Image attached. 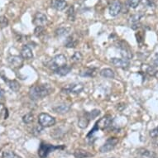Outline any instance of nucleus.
Segmentation results:
<instances>
[{
  "mask_svg": "<svg viewBox=\"0 0 158 158\" xmlns=\"http://www.w3.org/2000/svg\"><path fill=\"white\" fill-rule=\"evenodd\" d=\"M99 75H101L102 77L106 78V79H114L115 77L114 71L110 68H104L101 70L99 72Z\"/></svg>",
  "mask_w": 158,
  "mask_h": 158,
  "instance_id": "24",
  "label": "nucleus"
},
{
  "mask_svg": "<svg viewBox=\"0 0 158 158\" xmlns=\"http://www.w3.org/2000/svg\"><path fill=\"white\" fill-rule=\"evenodd\" d=\"M66 63H67V59L65 55L58 54L52 58V60L47 64V66L55 72L58 68L66 65Z\"/></svg>",
  "mask_w": 158,
  "mask_h": 158,
  "instance_id": "3",
  "label": "nucleus"
},
{
  "mask_svg": "<svg viewBox=\"0 0 158 158\" xmlns=\"http://www.w3.org/2000/svg\"><path fill=\"white\" fill-rule=\"evenodd\" d=\"M38 123L44 128L52 127L56 124V118L50 114L42 113L38 116Z\"/></svg>",
  "mask_w": 158,
  "mask_h": 158,
  "instance_id": "4",
  "label": "nucleus"
},
{
  "mask_svg": "<svg viewBox=\"0 0 158 158\" xmlns=\"http://www.w3.org/2000/svg\"><path fill=\"white\" fill-rule=\"evenodd\" d=\"M34 121V116L31 113H28V114H25L23 117V122L26 124H31V123H33Z\"/></svg>",
  "mask_w": 158,
  "mask_h": 158,
  "instance_id": "28",
  "label": "nucleus"
},
{
  "mask_svg": "<svg viewBox=\"0 0 158 158\" xmlns=\"http://www.w3.org/2000/svg\"><path fill=\"white\" fill-rule=\"evenodd\" d=\"M74 156L75 158H88L93 156V155L90 152H89L88 151L79 148L74 152Z\"/></svg>",
  "mask_w": 158,
  "mask_h": 158,
  "instance_id": "21",
  "label": "nucleus"
},
{
  "mask_svg": "<svg viewBox=\"0 0 158 158\" xmlns=\"http://www.w3.org/2000/svg\"><path fill=\"white\" fill-rule=\"evenodd\" d=\"M69 32H70V28H67V27H60L56 30V35L57 36H65Z\"/></svg>",
  "mask_w": 158,
  "mask_h": 158,
  "instance_id": "29",
  "label": "nucleus"
},
{
  "mask_svg": "<svg viewBox=\"0 0 158 158\" xmlns=\"http://www.w3.org/2000/svg\"><path fill=\"white\" fill-rule=\"evenodd\" d=\"M2 158H22L13 151H4L2 153Z\"/></svg>",
  "mask_w": 158,
  "mask_h": 158,
  "instance_id": "26",
  "label": "nucleus"
},
{
  "mask_svg": "<svg viewBox=\"0 0 158 158\" xmlns=\"http://www.w3.org/2000/svg\"><path fill=\"white\" fill-rule=\"evenodd\" d=\"M137 153L139 155L143 156H145V157L156 158V155L155 152H153L148 150V149H146V148H139V149H137Z\"/></svg>",
  "mask_w": 158,
  "mask_h": 158,
  "instance_id": "23",
  "label": "nucleus"
},
{
  "mask_svg": "<svg viewBox=\"0 0 158 158\" xmlns=\"http://www.w3.org/2000/svg\"><path fill=\"white\" fill-rule=\"evenodd\" d=\"M118 47L120 50V54L123 56V58L129 60L132 58V52L130 49L129 46L125 42H119L118 43Z\"/></svg>",
  "mask_w": 158,
  "mask_h": 158,
  "instance_id": "6",
  "label": "nucleus"
},
{
  "mask_svg": "<svg viewBox=\"0 0 158 158\" xmlns=\"http://www.w3.org/2000/svg\"><path fill=\"white\" fill-rule=\"evenodd\" d=\"M112 122H113V118H112L111 115L108 114V115H105L103 118H101L100 119H98L95 124L97 125L98 129L105 130L108 129L111 126Z\"/></svg>",
  "mask_w": 158,
  "mask_h": 158,
  "instance_id": "8",
  "label": "nucleus"
},
{
  "mask_svg": "<svg viewBox=\"0 0 158 158\" xmlns=\"http://www.w3.org/2000/svg\"><path fill=\"white\" fill-rule=\"evenodd\" d=\"M99 114H100V110H98V109H94L91 112H89V115L90 119L95 118L96 117H98Z\"/></svg>",
  "mask_w": 158,
  "mask_h": 158,
  "instance_id": "36",
  "label": "nucleus"
},
{
  "mask_svg": "<svg viewBox=\"0 0 158 158\" xmlns=\"http://www.w3.org/2000/svg\"><path fill=\"white\" fill-rule=\"evenodd\" d=\"M142 14L138 13V14H135L130 17L129 18V23L131 26V28L133 30H136L139 27H140V19L142 18Z\"/></svg>",
  "mask_w": 158,
  "mask_h": 158,
  "instance_id": "16",
  "label": "nucleus"
},
{
  "mask_svg": "<svg viewBox=\"0 0 158 158\" xmlns=\"http://www.w3.org/2000/svg\"><path fill=\"white\" fill-rule=\"evenodd\" d=\"M111 63L114 66L122 69H127L130 66V60L124 58H117L114 57L111 59Z\"/></svg>",
  "mask_w": 158,
  "mask_h": 158,
  "instance_id": "13",
  "label": "nucleus"
},
{
  "mask_svg": "<svg viewBox=\"0 0 158 158\" xmlns=\"http://www.w3.org/2000/svg\"><path fill=\"white\" fill-rule=\"evenodd\" d=\"M43 128L44 127H42L41 125H38V126H36V127H33V129L31 130V133L35 136H38L42 133V132L43 131Z\"/></svg>",
  "mask_w": 158,
  "mask_h": 158,
  "instance_id": "33",
  "label": "nucleus"
},
{
  "mask_svg": "<svg viewBox=\"0 0 158 158\" xmlns=\"http://www.w3.org/2000/svg\"><path fill=\"white\" fill-rule=\"evenodd\" d=\"M8 62L12 68L14 69H20L23 67L24 59L21 56H10L8 57Z\"/></svg>",
  "mask_w": 158,
  "mask_h": 158,
  "instance_id": "7",
  "label": "nucleus"
},
{
  "mask_svg": "<svg viewBox=\"0 0 158 158\" xmlns=\"http://www.w3.org/2000/svg\"><path fill=\"white\" fill-rule=\"evenodd\" d=\"M8 116V109H6V107L4 106L3 104H0V118L3 117L4 119H7V118Z\"/></svg>",
  "mask_w": 158,
  "mask_h": 158,
  "instance_id": "31",
  "label": "nucleus"
},
{
  "mask_svg": "<svg viewBox=\"0 0 158 158\" xmlns=\"http://www.w3.org/2000/svg\"><path fill=\"white\" fill-rule=\"evenodd\" d=\"M56 113L59 114H65L70 110V105L67 104H61L60 105H57V106L53 108Z\"/></svg>",
  "mask_w": 158,
  "mask_h": 158,
  "instance_id": "19",
  "label": "nucleus"
},
{
  "mask_svg": "<svg viewBox=\"0 0 158 158\" xmlns=\"http://www.w3.org/2000/svg\"><path fill=\"white\" fill-rule=\"evenodd\" d=\"M110 158H114V157H110Z\"/></svg>",
  "mask_w": 158,
  "mask_h": 158,
  "instance_id": "41",
  "label": "nucleus"
},
{
  "mask_svg": "<svg viewBox=\"0 0 158 158\" xmlns=\"http://www.w3.org/2000/svg\"><path fill=\"white\" fill-rule=\"evenodd\" d=\"M21 56L23 58L24 60H31L33 58V53L32 51L27 45L23 46L21 49Z\"/></svg>",
  "mask_w": 158,
  "mask_h": 158,
  "instance_id": "17",
  "label": "nucleus"
},
{
  "mask_svg": "<svg viewBox=\"0 0 158 158\" xmlns=\"http://www.w3.org/2000/svg\"><path fill=\"white\" fill-rule=\"evenodd\" d=\"M122 3H120V1L118 0H114L110 5H109V15L112 16V17H116L121 13V10H122Z\"/></svg>",
  "mask_w": 158,
  "mask_h": 158,
  "instance_id": "9",
  "label": "nucleus"
},
{
  "mask_svg": "<svg viewBox=\"0 0 158 158\" xmlns=\"http://www.w3.org/2000/svg\"><path fill=\"white\" fill-rule=\"evenodd\" d=\"M44 27H36V29L34 31V34H35V36L39 37V36H41L44 34Z\"/></svg>",
  "mask_w": 158,
  "mask_h": 158,
  "instance_id": "34",
  "label": "nucleus"
},
{
  "mask_svg": "<svg viewBox=\"0 0 158 158\" xmlns=\"http://www.w3.org/2000/svg\"><path fill=\"white\" fill-rule=\"evenodd\" d=\"M77 44L78 41L76 39L74 38V36H68L65 42V47H68V48H74V47L77 46Z\"/></svg>",
  "mask_w": 158,
  "mask_h": 158,
  "instance_id": "25",
  "label": "nucleus"
},
{
  "mask_svg": "<svg viewBox=\"0 0 158 158\" xmlns=\"http://www.w3.org/2000/svg\"><path fill=\"white\" fill-rule=\"evenodd\" d=\"M90 118L89 115V113H85L78 120V127L82 129H85L88 127L89 123L90 122Z\"/></svg>",
  "mask_w": 158,
  "mask_h": 158,
  "instance_id": "15",
  "label": "nucleus"
},
{
  "mask_svg": "<svg viewBox=\"0 0 158 158\" xmlns=\"http://www.w3.org/2000/svg\"><path fill=\"white\" fill-rule=\"evenodd\" d=\"M84 88H85V86L82 83H74L70 85L66 89H63L62 92L78 94L84 90Z\"/></svg>",
  "mask_w": 158,
  "mask_h": 158,
  "instance_id": "10",
  "label": "nucleus"
},
{
  "mask_svg": "<svg viewBox=\"0 0 158 158\" xmlns=\"http://www.w3.org/2000/svg\"><path fill=\"white\" fill-rule=\"evenodd\" d=\"M4 94H5V92H4V90H3V89L0 88V99H1V98H3V97H4Z\"/></svg>",
  "mask_w": 158,
  "mask_h": 158,
  "instance_id": "39",
  "label": "nucleus"
},
{
  "mask_svg": "<svg viewBox=\"0 0 158 158\" xmlns=\"http://www.w3.org/2000/svg\"><path fill=\"white\" fill-rule=\"evenodd\" d=\"M141 74H143L145 75H149L152 77H157L158 70L155 68L154 65H147V64H143L141 67Z\"/></svg>",
  "mask_w": 158,
  "mask_h": 158,
  "instance_id": "12",
  "label": "nucleus"
},
{
  "mask_svg": "<svg viewBox=\"0 0 158 158\" xmlns=\"http://www.w3.org/2000/svg\"><path fill=\"white\" fill-rule=\"evenodd\" d=\"M152 63L154 66H158V52L154 55V57H153Z\"/></svg>",
  "mask_w": 158,
  "mask_h": 158,
  "instance_id": "38",
  "label": "nucleus"
},
{
  "mask_svg": "<svg viewBox=\"0 0 158 158\" xmlns=\"http://www.w3.org/2000/svg\"><path fill=\"white\" fill-rule=\"evenodd\" d=\"M141 0H128L127 1V4L129 6L130 8H136L137 6L139 5Z\"/></svg>",
  "mask_w": 158,
  "mask_h": 158,
  "instance_id": "35",
  "label": "nucleus"
},
{
  "mask_svg": "<svg viewBox=\"0 0 158 158\" xmlns=\"http://www.w3.org/2000/svg\"><path fill=\"white\" fill-rule=\"evenodd\" d=\"M149 135L152 138H156L158 137V126L155 128H153L152 130H151L149 132Z\"/></svg>",
  "mask_w": 158,
  "mask_h": 158,
  "instance_id": "37",
  "label": "nucleus"
},
{
  "mask_svg": "<svg viewBox=\"0 0 158 158\" xmlns=\"http://www.w3.org/2000/svg\"><path fill=\"white\" fill-rule=\"evenodd\" d=\"M2 78H3V81L7 83V85L10 88V89H12L14 92H18L20 89V84L18 83L17 81H9V80H8L7 78L3 76V75H2Z\"/></svg>",
  "mask_w": 158,
  "mask_h": 158,
  "instance_id": "20",
  "label": "nucleus"
},
{
  "mask_svg": "<svg viewBox=\"0 0 158 158\" xmlns=\"http://www.w3.org/2000/svg\"><path fill=\"white\" fill-rule=\"evenodd\" d=\"M83 60V56L80 52H75L71 56V61L74 63H79Z\"/></svg>",
  "mask_w": 158,
  "mask_h": 158,
  "instance_id": "27",
  "label": "nucleus"
},
{
  "mask_svg": "<svg viewBox=\"0 0 158 158\" xmlns=\"http://www.w3.org/2000/svg\"><path fill=\"white\" fill-rule=\"evenodd\" d=\"M8 25V18L4 17V16H1L0 17V29L4 28Z\"/></svg>",
  "mask_w": 158,
  "mask_h": 158,
  "instance_id": "32",
  "label": "nucleus"
},
{
  "mask_svg": "<svg viewBox=\"0 0 158 158\" xmlns=\"http://www.w3.org/2000/svg\"><path fill=\"white\" fill-rule=\"evenodd\" d=\"M72 70V67L70 66V65H64L62 67L58 68L55 73L56 74V75H60V76H65V75H67L68 74H70V71Z\"/></svg>",
  "mask_w": 158,
  "mask_h": 158,
  "instance_id": "22",
  "label": "nucleus"
},
{
  "mask_svg": "<svg viewBox=\"0 0 158 158\" xmlns=\"http://www.w3.org/2000/svg\"><path fill=\"white\" fill-rule=\"evenodd\" d=\"M65 146H54L42 142L38 149L39 158H47L51 152H53L56 150H63Z\"/></svg>",
  "mask_w": 158,
  "mask_h": 158,
  "instance_id": "2",
  "label": "nucleus"
},
{
  "mask_svg": "<svg viewBox=\"0 0 158 158\" xmlns=\"http://www.w3.org/2000/svg\"><path fill=\"white\" fill-rule=\"evenodd\" d=\"M47 17L46 14L42 13H36L34 15L33 20H32V23L36 27H44L47 23Z\"/></svg>",
  "mask_w": 158,
  "mask_h": 158,
  "instance_id": "11",
  "label": "nucleus"
},
{
  "mask_svg": "<svg viewBox=\"0 0 158 158\" xmlns=\"http://www.w3.org/2000/svg\"><path fill=\"white\" fill-rule=\"evenodd\" d=\"M98 69L95 67H85L80 71L79 75L82 77H94L97 75Z\"/></svg>",
  "mask_w": 158,
  "mask_h": 158,
  "instance_id": "14",
  "label": "nucleus"
},
{
  "mask_svg": "<svg viewBox=\"0 0 158 158\" xmlns=\"http://www.w3.org/2000/svg\"><path fill=\"white\" fill-rule=\"evenodd\" d=\"M52 7L57 11H63L67 7V3L65 0H52Z\"/></svg>",
  "mask_w": 158,
  "mask_h": 158,
  "instance_id": "18",
  "label": "nucleus"
},
{
  "mask_svg": "<svg viewBox=\"0 0 158 158\" xmlns=\"http://www.w3.org/2000/svg\"><path fill=\"white\" fill-rule=\"evenodd\" d=\"M54 88L50 84H42L31 86L29 89L28 95L32 101H37L39 99L46 98L53 93Z\"/></svg>",
  "mask_w": 158,
  "mask_h": 158,
  "instance_id": "1",
  "label": "nucleus"
},
{
  "mask_svg": "<svg viewBox=\"0 0 158 158\" xmlns=\"http://www.w3.org/2000/svg\"><path fill=\"white\" fill-rule=\"evenodd\" d=\"M119 140H118V137H109L107 139V141L105 142L104 145L100 147L99 148V152L101 153H106V152H111L112 150H114L115 147L117 146V144L118 143Z\"/></svg>",
  "mask_w": 158,
  "mask_h": 158,
  "instance_id": "5",
  "label": "nucleus"
},
{
  "mask_svg": "<svg viewBox=\"0 0 158 158\" xmlns=\"http://www.w3.org/2000/svg\"><path fill=\"white\" fill-rule=\"evenodd\" d=\"M136 158H143V157H136Z\"/></svg>",
  "mask_w": 158,
  "mask_h": 158,
  "instance_id": "40",
  "label": "nucleus"
},
{
  "mask_svg": "<svg viewBox=\"0 0 158 158\" xmlns=\"http://www.w3.org/2000/svg\"><path fill=\"white\" fill-rule=\"evenodd\" d=\"M66 15H67L68 19H69L70 21H75V8H74L73 6H70V8H68Z\"/></svg>",
  "mask_w": 158,
  "mask_h": 158,
  "instance_id": "30",
  "label": "nucleus"
}]
</instances>
